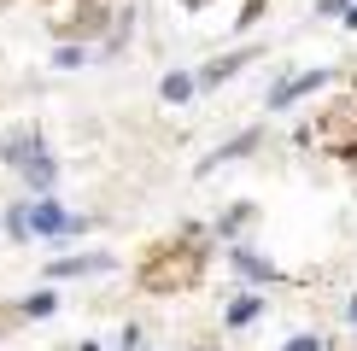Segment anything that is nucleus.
Returning a JSON list of instances; mask_svg holds the SVG:
<instances>
[{
  "instance_id": "f257e3e1",
  "label": "nucleus",
  "mask_w": 357,
  "mask_h": 351,
  "mask_svg": "<svg viewBox=\"0 0 357 351\" xmlns=\"http://www.w3.org/2000/svg\"><path fill=\"white\" fill-rule=\"evenodd\" d=\"M6 158H12V164H18V170H24L29 182H36V187H53L59 164L47 158V146H41L36 135H12V141H6Z\"/></svg>"
},
{
  "instance_id": "f03ea898",
  "label": "nucleus",
  "mask_w": 357,
  "mask_h": 351,
  "mask_svg": "<svg viewBox=\"0 0 357 351\" xmlns=\"http://www.w3.org/2000/svg\"><path fill=\"white\" fill-rule=\"evenodd\" d=\"M24 223H29V234H65V228H77V223H70V217L59 211L53 199H41V205H29V217H24Z\"/></svg>"
},
{
  "instance_id": "7ed1b4c3",
  "label": "nucleus",
  "mask_w": 357,
  "mask_h": 351,
  "mask_svg": "<svg viewBox=\"0 0 357 351\" xmlns=\"http://www.w3.org/2000/svg\"><path fill=\"white\" fill-rule=\"evenodd\" d=\"M322 82H328V70H305V77H293V82L275 88L270 106H287V100H299V94H310V88H322Z\"/></svg>"
},
{
  "instance_id": "20e7f679",
  "label": "nucleus",
  "mask_w": 357,
  "mask_h": 351,
  "mask_svg": "<svg viewBox=\"0 0 357 351\" xmlns=\"http://www.w3.org/2000/svg\"><path fill=\"white\" fill-rule=\"evenodd\" d=\"M241 65H246L241 53H234V58H217V65H205V70H199V88H211V82H222V77H234Z\"/></svg>"
},
{
  "instance_id": "39448f33",
  "label": "nucleus",
  "mask_w": 357,
  "mask_h": 351,
  "mask_svg": "<svg viewBox=\"0 0 357 351\" xmlns=\"http://www.w3.org/2000/svg\"><path fill=\"white\" fill-rule=\"evenodd\" d=\"M258 311H264V299H252V292H246V299H234V311H229V322H234V328H246V322L258 316Z\"/></svg>"
},
{
  "instance_id": "423d86ee",
  "label": "nucleus",
  "mask_w": 357,
  "mask_h": 351,
  "mask_svg": "<svg viewBox=\"0 0 357 351\" xmlns=\"http://www.w3.org/2000/svg\"><path fill=\"white\" fill-rule=\"evenodd\" d=\"M188 94H193V77H188V70L165 77V100H188Z\"/></svg>"
},
{
  "instance_id": "0eeeda50",
  "label": "nucleus",
  "mask_w": 357,
  "mask_h": 351,
  "mask_svg": "<svg viewBox=\"0 0 357 351\" xmlns=\"http://www.w3.org/2000/svg\"><path fill=\"white\" fill-rule=\"evenodd\" d=\"M234 263H241V275H270V263L252 258V252H234Z\"/></svg>"
},
{
  "instance_id": "6e6552de",
  "label": "nucleus",
  "mask_w": 357,
  "mask_h": 351,
  "mask_svg": "<svg viewBox=\"0 0 357 351\" xmlns=\"http://www.w3.org/2000/svg\"><path fill=\"white\" fill-rule=\"evenodd\" d=\"M24 311H29V316H47V311H53V292H36V299H29Z\"/></svg>"
},
{
  "instance_id": "1a4fd4ad",
  "label": "nucleus",
  "mask_w": 357,
  "mask_h": 351,
  "mask_svg": "<svg viewBox=\"0 0 357 351\" xmlns=\"http://www.w3.org/2000/svg\"><path fill=\"white\" fill-rule=\"evenodd\" d=\"M287 351H322V340H310V334H299V340H287Z\"/></svg>"
},
{
  "instance_id": "9d476101",
  "label": "nucleus",
  "mask_w": 357,
  "mask_h": 351,
  "mask_svg": "<svg viewBox=\"0 0 357 351\" xmlns=\"http://www.w3.org/2000/svg\"><path fill=\"white\" fill-rule=\"evenodd\" d=\"M351 322H357V299H351Z\"/></svg>"
},
{
  "instance_id": "9b49d317",
  "label": "nucleus",
  "mask_w": 357,
  "mask_h": 351,
  "mask_svg": "<svg viewBox=\"0 0 357 351\" xmlns=\"http://www.w3.org/2000/svg\"><path fill=\"white\" fill-rule=\"evenodd\" d=\"M351 29H357V6H351Z\"/></svg>"
},
{
  "instance_id": "f8f14e48",
  "label": "nucleus",
  "mask_w": 357,
  "mask_h": 351,
  "mask_svg": "<svg viewBox=\"0 0 357 351\" xmlns=\"http://www.w3.org/2000/svg\"><path fill=\"white\" fill-rule=\"evenodd\" d=\"M199 351H205V345H199Z\"/></svg>"
}]
</instances>
